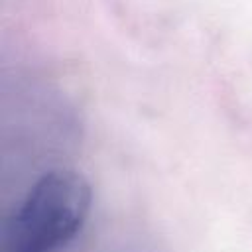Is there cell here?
Wrapping results in <instances>:
<instances>
[{
	"label": "cell",
	"instance_id": "6da1fadb",
	"mask_svg": "<svg viewBox=\"0 0 252 252\" xmlns=\"http://www.w3.org/2000/svg\"><path fill=\"white\" fill-rule=\"evenodd\" d=\"M91 185L71 169L41 175L6 217L0 252H59L83 228Z\"/></svg>",
	"mask_w": 252,
	"mask_h": 252
}]
</instances>
